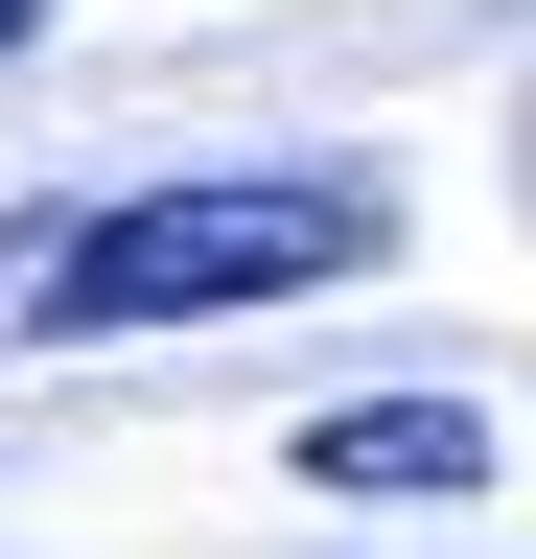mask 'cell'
<instances>
[{
    "mask_svg": "<svg viewBox=\"0 0 536 559\" xmlns=\"http://www.w3.org/2000/svg\"><path fill=\"white\" fill-rule=\"evenodd\" d=\"M303 489L443 513V489H490V419H466V396H350V419H303Z\"/></svg>",
    "mask_w": 536,
    "mask_h": 559,
    "instance_id": "2",
    "label": "cell"
},
{
    "mask_svg": "<svg viewBox=\"0 0 536 559\" xmlns=\"http://www.w3.org/2000/svg\"><path fill=\"white\" fill-rule=\"evenodd\" d=\"M396 187L373 164H187L117 210H0V349H141V326H257L373 280Z\"/></svg>",
    "mask_w": 536,
    "mask_h": 559,
    "instance_id": "1",
    "label": "cell"
},
{
    "mask_svg": "<svg viewBox=\"0 0 536 559\" xmlns=\"http://www.w3.org/2000/svg\"><path fill=\"white\" fill-rule=\"evenodd\" d=\"M24 24H47V0H0V47H24Z\"/></svg>",
    "mask_w": 536,
    "mask_h": 559,
    "instance_id": "3",
    "label": "cell"
}]
</instances>
